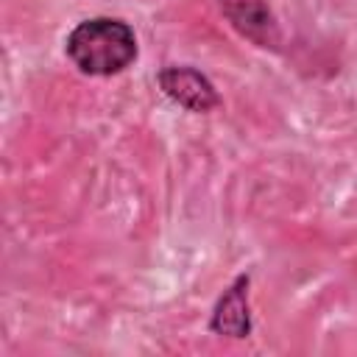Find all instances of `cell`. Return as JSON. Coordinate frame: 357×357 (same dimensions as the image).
<instances>
[{"mask_svg": "<svg viewBox=\"0 0 357 357\" xmlns=\"http://www.w3.org/2000/svg\"><path fill=\"white\" fill-rule=\"evenodd\" d=\"M156 84H159L162 95L170 98L184 112L206 114L220 106V92L215 89L209 75H204L192 64H165L156 73Z\"/></svg>", "mask_w": 357, "mask_h": 357, "instance_id": "3957f363", "label": "cell"}, {"mask_svg": "<svg viewBox=\"0 0 357 357\" xmlns=\"http://www.w3.org/2000/svg\"><path fill=\"white\" fill-rule=\"evenodd\" d=\"M67 61L86 78H112L126 73L137 56V33L123 17H86L64 36Z\"/></svg>", "mask_w": 357, "mask_h": 357, "instance_id": "6da1fadb", "label": "cell"}, {"mask_svg": "<svg viewBox=\"0 0 357 357\" xmlns=\"http://www.w3.org/2000/svg\"><path fill=\"white\" fill-rule=\"evenodd\" d=\"M251 273H237L226 290L218 296L212 312H209V332L218 337H231V340H245L254 332V318H251Z\"/></svg>", "mask_w": 357, "mask_h": 357, "instance_id": "277c9868", "label": "cell"}, {"mask_svg": "<svg viewBox=\"0 0 357 357\" xmlns=\"http://www.w3.org/2000/svg\"><path fill=\"white\" fill-rule=\"evenodd\" d=\"M220 17L254 47L282 50V25L268 0H212Z\"/></svg>", "mask_w": 357, "mask_h": 357, "instance_id": "7a4b0ae2", "label": "cell"}]
</instances>
